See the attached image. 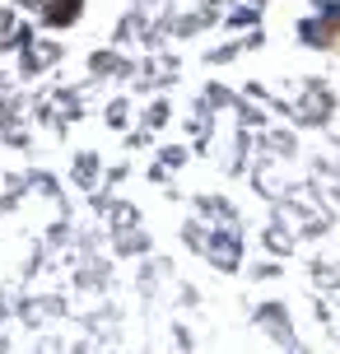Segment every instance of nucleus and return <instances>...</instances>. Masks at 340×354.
<instances>
[{"label": "nucleus", "mask_w": 340, "mask_h": 354, "mask_svg": "<svg viewBox=\"0 0 340 354\" xmlns=\"http://www.w3.org/2000/svg\"><path fill=\"white\" fill-rule=\"evenodd\" d=\"M75 15H79V0H52V10H47L52 24H70Z\"/></svg>", "instance_id": "nucleus-1"}]
</instances>
